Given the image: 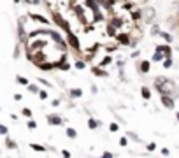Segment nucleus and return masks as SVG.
<instances>
[{"mask_svg":"<svg viewBox=\"0 0 179 158\" xmlns=\"http://www.w3.org/2000/svg\"><path fill=\"white\" fill-rule=\"evenodd\" d=\"M35 127H37L35 121H28V128H35Z\"/></svg>","mask_w":179,"mask_h":158,"instance_id":"obj_19","label":"nucleus"},{"mask_svg":"<svg viewBox=\"0 0 179 158\" xmlns=\"http://www.w3.org/2000/svg\"><path fill=\"white\" fill-rule=\"evenodd\" d=\"M67 135H69V137H72V139H74V137H76L77 133H76V130H72V128H67Z\"/></svg>","mask_w":179,"mask_h":158,"instance_id":"obj_8","label":"nucleus"},{"mask_svg":"<svg viewBox=\"0 0 179 158\" xmlns=\"http://www.w3.org/2000/svg\"><path fill=\"white\" fill-rule=\"evenodd\" d=\"M162 37H163V39H165L167 42H170V40H172V37H170L169 34H162Z\"/></svg>","mask_w":179,"mask_h":158,"instance_id":"obj_15","label":"nucleus"},{"mask_svg":"<svg viewBox=\"0 0 179 158\" xmlns=\"http://www.w3.org/2000/svg\"><path fill=\"white\" fill-rule=\"evenodd\" d=\"M32 148H33L35 151H42V153H44V148H42V146H39V144H32Z\"/></svg>","mask_w":179,"mask_h":158,"instance_id":"obj_12","label":"nucleus"},{"mask_svg":"<svg viewBox=\"0 0 179 158\" xmlns=\"http://www.w3.org/2000/svg\"><path fill=\"white\" fill-rule=\"evenodd\" d=\"M163 65H165V67H167V69H169V67L172 65V60H170V58H167V60L163 62Z\"/></svg>","mask_w":179,"mask_h":158,"instance_id":"obj_14","label":"nucleus"},{"mask_svg":"<svg viewBox=\"0 0 179 158\" xmlns=\"http://www.w3.org/2000/svg\"><path fill=\"white\" fill-rule=\"evenodd\" d=\"M61 153H63V158H69V156H70V153H69V151H61Z\"/></svg>","mask_w":179,"mask_h":158,"instance_id":"obj_25","label":"nucleus"},{"mask_svg":"<svg viewBox=\"0 0 179 158\" xmlns=\"http://www.w3.org/2000/svg\"><path fill=\"white\" fill-rule=\"evenodd\" d=\"M39 97H40V98L44 100V98H46V97H48V93H46V92H40V93H39Z\"/></svg>","mask_w":179,"mask_h":158,"instance_id":"obj_21","label":"nucleus"},{"mask_svg":"<svg viewBox=\"0 0 179 158\" xmlns=\"http://www.w3.org/2000/svg\"><path fill=\"white\" fill-rule=\"evenodd\" d=\"M93 74H95V76H105V72H104V70H98V69H93Z\"/></svg>","mask_w":179,"mask_h":158,"instance_id":"obj_11","label":"nucleus"},{"mask_svg":"<svg viewBox=\"0 0 179 158\" xmlns=\"http://www.w3.org/2000/svg\"><path fill=\"white\" fill-rule=\"evenodd\" d=\"M162 56H163V55H160V53H156V55L153 56V60H154V62H158V60H162Z\"/></svg>","mask_w":179,"mask_h":158,"instance_id":"obj_16","label":"nucleus"},{"mask_svg":"<svg viewBox=\"0 0 179 158\" xmlns=\"http://www.w3.org/2000/svg\"><path fill=\"white\" fill-rule=\"evenodd\" d=\"M76 67H77V69H84V63H83V62H77Z\"/></svg>","mask_w":179,"mask_h":158,"instance_id":"obj_20","label":"nucleus"},{"mask_svg":"<svg viewBox=\"0 0 179 158\" xmlns=\"http://www.w3.org/2000/svg\"><path fill=\"white\" fill-rule=\"evenodd\" d=\"M70 95H72V97H81L83 92H81V90H70Z\"/></svg>","mask_w":179,"mask_h":158,"instance_id":"obj_7","label":"nucleus"},{"mask_svg":"<svg viewBox=\"0 0 179 158\" xmlns=\"http://www.w3.org/2000/svg\"><path fill=\"white\" fill-rule=\"evenodd\" d=\"M88 127H90V128H97V127H98V123H97L95 120H90V121H88Z\"/></svg>","mask_w":179,"mask_h":158,"instance_id":"obj_9","label":"nucleus"},{"mask_svg":"<svg viewBox=\"0 0 179 158\" xmlns=\"http://www.w3.org/2000/svg\"><path fill=\"white\" fill-rule=\"evenodd\" d=\"M7 146H9V148H14V146H16V144H14V142H12V141H7Z\"/></svg>","mask_w":179,"mask_h":158,"instance_id":"obj_26","label":"nucleus"},{"mask_svg":"<svg viewBox=\"0 0 179 158\" xmlns=\"http://www.w3.org/2000/svg\"><path fill=\"white\" fill-rule=\"evenodd\" d=\"M69 44H70L72 48L79 49V42H77V39H76V35H74V34H69Z\"/></svg>","mask_w":179,"mask_h":158,"instance_id":"obj_1","label":"nucleus"},{"mask_svg":"<svg viewBox=\"0 0 179 158\" xmlns=\"http://www.w3.org/2000/svg\"><path fill=\"white\" fill-rule=\"evenodd\" d=\"M142 97H144V98H149V97H151V93H149L148 88H142Z\"/></svg>","mask_w":179,"mask_h":158,"instance_id":"obj_10","label":"nucleus"},{"mask_svg":"<svg viewBox=\"0 0 179 158\" xmlns=\"http://www.w3.org/2000/svg\"><path fill=\"white\" fill-rule=\"evenodd\" d=\"M32 18H33V19H37V21H39V23H44V25H48V19H44L42 16H37V14H33Z\"/></svg>","mask_w":179,"mask_h":158,"instance_id":"obj_5","label":"nucleus"},{"mask_svg":"<svg viewBox=\"0 0 179 158\" xmlns=\"http://www.w3.org/2000/svg\"><path fill=\"white\" fill-rule=\"evenodd\" d=\"M109 128H111V132H116V130H118V125H116V123H113Z\"/></svg>","mask_w":179,"mask_h":158,"instance_id":"obj_18","label":"nucleus"},{"mask_svg":"<svg viewBox=\"0 0 179 158\" xmlns=\"http://www.w3.org/2000/svg\"><path fill=\"white\" fill-rule=\"evenodd\" d=\"M141 70H142V72H148V70H149V62H142V63H141Z\"/></svg>","mask_w":179,"mask_h":158,"instance_id":"obj_6","label":"nucleus"},{"mask_svg":"<svg viewBox=\"0 0 179 158\" xmlns=\"http://www.w3.org/2000/svg\"><path fill=\"white\" fill-rule=\"evenodd\" d=\"M102 158H113V153H104Z\"/></svg>","mask_w":179,"mask_h":158,"instance_id":"obj_23","label":"nucleus"},{"mask_svg":"<svg viewBox=\"0 0 179 158\" xmlns=\"http://www.w3.org/2000/svg\"><path fill=\"white\" fill-rule=\"evenodd\" d=\"M48 120H49V123H51V125H60V123H61V120H60L58 116H55V114H53V116H49Z\"/></svg>","mask_w":179,"mask_h":158,"instance_id":"obj_4","label":"nucleus"},{"mask_svg":"<svg viewBox=\"0 0 179 158\" xmlns=\"http://www.w3.org/2000/svg\"><path fill=\"white\" fill-rule=\"evenodd\" d=\"M18 83H19V84H28V81H27L25 77H18Z\"/></svg>","mask_w":179,"mask_h":158,"instance_id":"obj_13","label":"nucleus"},{"mask_svg":"<svg viewBox=\"0 0 179 158\" xmlns=\"http://www.w3.org/2000/svg\"><path fill=\"white\" fill-rule=\"evenodd\" d=\"M109 62H111V58H109V56H107V58H104V62H102V65H107V63H109Z\"/></svg>","mask_w":179,"mask_h":158,"instance_id":"obj_24","label":"nucleus"},{"mask_svg":"<svg viewBox=\"0 0 179 158\" xmlns=\"http://www.w3.org/2000/svg\"><path fill=\"white\" fill-rule=\"evenodd\" d=\"M162 100H163V104H165L167 107H174V102H172V98H170V97L163 95V97H162Z\"/></svg>","mask_w":179,"mask_h":158,"instance_id":"obj_3","label":"nucleus"},{"mask_svg":"<svg viewBox=\"0 0 179 158\" xmlns=\"http://www.w3.org/2000/svg\"><path fill=\"white\" fill-rule=\"evenodd\" d=\"M23 114H25V116H30V114H32V111H30L28 107H25V109H23Z\"/></svg>","mask_w":179,"mask_h":158,"instance_id":"obj_17","label":"nucleus"},{"mask_svg":"<svg viewBox=\"0 0 179 158\" xmlns=\"http://www.w3.org/2000/svg\"><path fill=\"white\" fill-rule=\"evenodd\" d=\"M154 148H156V146H154V142H151V144H148V149H149V151H153Z\"/></svg>","mask_w":179,"mask_h":158,"instance_id":"obj_22","label":"nucleus"},{"mask_svg":"<svg viewBox=\"0 0 179 158\" xmlns=\"http://www.w3.org/2000/svg\"><path fill=\"white\" fill-rule=\"evenodd\" d=\"M177 120H179V112H177Z\"/></svg>","mask_w":179,"mask_h":158,"instance_id":"obj_27","label":"nucleus"},{"mask_svg":"<svg viewBox=\"0 0 179 158\" xmlns=\"http://www.w3.org/2000/svg\"><path fill=\"white\" fill-rule=\"evenodd\" d=\"M116 39L120 40V44H130V37H128L126 34H118Z\"/></svg>","mask_w":179,"mask_h":158,"instance_id":"obj_2","label":"nucleus"}]
</instances>
